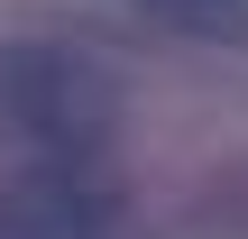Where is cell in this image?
I'll list each match as a JSON object with an SVG mask.
<instances>
[{"instance_id":"7a4b0ae2","label":"cell","mask_w":248,"mask_h":239,"mask_svg":"<svg viewBox=\"0 0 248 239\" xmlns=\"http://www.w3.org/2000/svg\"><path fill=\"white\" fill-rule=\"evenodd\" d=\"M120 193L92 166H28L0 184V239H110Z\"/></svg>"},{"instance_id":"3957f363","label":"cell","mask_w":248,"mask_h":239,"mask_svg":"<svg viewBox=\"0 0 248 239\" xmlns=\"http://www.w3.org/2000/svg\"><path fill=\"white\" fill-rule=\"evenodd\" d=\"M138 18L175 28V37H221V46H248V0H129Z\"/></svg>"},{"instance_id":"6da1fadb","label":"cell","mask_w":248,"mask_h":239,"mask_svg":"<svg viewBox=\"0 0 248 239\" xmlns=\"http://www.w3.org/2000/svg\"><path fill=\"white\" fill-rule=\"evenodd\" d=\"M0 120H9L28 147H46L55 166H83V157L110 138V120H120V83H110V64H92L83 46L28 37V46H0Z\"/></svg>"}]
</instances>
